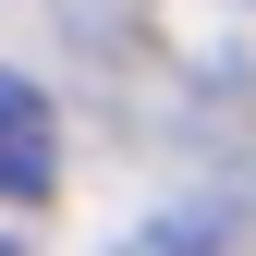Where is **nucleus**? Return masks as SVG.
<instances>
[{
    "mask_svg": "<svg viewBox=\"0 0 256 256\" xmlns=\"http://www.w3.org/2000/svg\"><path fill=\"white\" fill-rule=\"evenodd\" d=\"M61 183V122L24 74H0V208H49Z\"/></svg>",
    "mask_w": 256,
    "mask_h": 256,
    "instance_id": "nucleus-1",
    "label": "nucleus"
},
{
    "mask_svg": "<svg viewBox=\"0 0 256 256\" xmlns=\"http://www.w3.org/2000/svg\"><path fill=\"white\" fill-rule=\"evenodd\" d=\"M0 256H12V232H0Z\"/></svg>",
    "mask_w": 256,
    "mask_h": 256,
    "instance_id": "nucleus-2",
    "label": "nucleus"
}]
</instances>
